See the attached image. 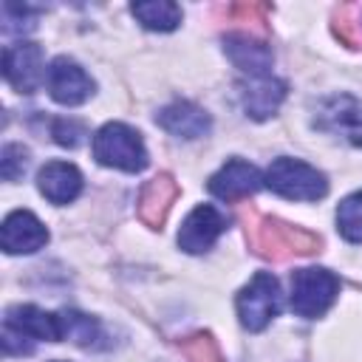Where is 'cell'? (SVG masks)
<instances>
[{
    "label": "cell",
    "mask_w": 362,
    "mask_h": 362,
    "mask_svg": "<svg viewBox=\"0 0 362 362\" xmlns=\"http://www.w3.org/2000/svg\"><path fill=\"white\" fill-rule=\"evenodd\" d=\"M337 226L342 232L345 240L351 243H362V189L348 195L339 206H337Z\"/></svg>",
    "instance_id": "20"
},
{
    "label": "cell",
    "mask_w": 362,
    "mask_h": 362,
    "mask_svg": "<svg viewBox=\"0 0 362 362\" xmlns=\"http://www.w3.org/2000/svg\"><path fill=\"white\" fill-rule=\"evenodd\" d=\"M59 328H62V339H71L76 345H90L99 337V322L82 311H59Z\"/></svg>",
    "instance_id": "19"
},
{
    "label": "cell",
    "mask_w": 362,
    "mask_h": 362,
    "mask_svg": "<svg viewBox=\"0 0 362 362\" xmlns=\"http://www.w3.org/2000/svg\"><path fill=\"white\" fill-rule=\"evenodd\" d=\"M263 184L288 201H320L328 192L325 175L300 158H274L263 175Z\"/></svg>",
    "instance_id": "3"
},
{
    "label": "cell",
    "mask_w": 362,
    "mask_h": 362,
    "mask_svg": "<svg viewBox=\"0 0 362 362\" xmlns=\"http://www.w3.org/2000/svg\"><path fill=\"white\" fill-rule=\"evenodd\" d=\"M3 351L11 354V356H23V354H31L34 351V339H28L23 331H17L14 325L3 322Z\"/></svg>",
    "instance_id": "24"
},
{
    "label": "cell",
    "mask_w": 362,
    "mask_h": 362,
    "mask_svg": "<svg viewBox=\"0 0 362 362\" xmlns=\"http://www.w3.org/2000/svg\"><path fill=\"white\" fill-rule=\"evenodd\" d=\"M178 348H181V354H184L189 362H226L223 354H221V348H218V342H215L212 334H206V331H198V334L184 337V339L178 342Z\"/></svg>",
    "instance_id": "21"
},
{
    "label": "cell",
    "mask_w": 362,
    "mask_h": 362,
    "mask_svg": "<svg viewBox=\"0 0 362 362\" xmlns=\"http://www.w3.org/2000/svg\"><path fill=\"white\" fill-rule=\"evenodd\" d=\"M317 127L345 139L354 147H362V102L339 93V96H328L320 102L317 107Z\"/></svg>",
    "instance_id": "6"
},
{
    "label": "cell",
    "mask_w": 362,
    "mask_h": 362,
    "mask_svg": "<svg viewBox=\"0 0 362 362\" xmlns=\"http://www.w3.org/2000/svg\"><path fill=\"white\" fill-rule=\"evenodd\" d=\"M252 246L266 260H288L320 252V238L303 226L277 218H263L252 226Z\"/></svg>",
    "instance_id": "1"
},
{
    "label": "cell",
    "mask_w": 362,
    "mask_h": 362,
    "mask_svg": "<svg viewBox=\"0 0 362 362\" xmlns=\"http://www.w3.org/2000/svg\"><path fill=\"white\" fill-rule=\"evenodd\" d=\"M28 167V150L23 144H6L0 156V173L6 181H17Z\"/></svg>",
    "instance_id": "22"
},
{
    "label": "cell",
    "mask_w": 362,
    "mask_h": 362,
    "mask_svg": "<svg viewBox=\"0 0 362 362\" xmlns=\"http://www.w3.org/2000/svg\"><path fill=\"white\" fill-rule=\"evenodd\" d=\"M226 226H229V218L218 206L201 204L184 218V223L178 229V246L189 255H201V252L212 249V243L226 232Z\"/></svg>",
    "instance_id": "8"
},
{
    "label": "cell",
    "mask_w": 362,
    "mask_h": 362,
    "mask_svg": "<svg viewBox=\"0 0 362 362\" xmlns=\"http://www.w3.org/2000/svg\"><path fill=\"white\" fill-rule=\"evenodd\" d=\"M51 136H54V141L62 144V147H76V144H82V139H85V127H82L79 122H74V119H54Z\"/></svg>",
    "instance_id": "23"
},
{
    "label": "cell",
    "mask_w": 362,
    "mask_h": 362,
    "mask_svg": "<svg viewBox=\"0 0 362 362\" xmlns=\"http://www.w3.org/2000/svg\"><path fill=\"white\" fill-rule=\"evenodd\" d=\"M339 291V280L328 269H297L291 272V308L300 317H322Z\"/></svg>",
    "instance_id": "5"
},
{
    "label": "cell",
    "mask_w": 362,
    "mask_h": 362,
    "mask_svg": "<svg viewBox=\"0 0 362 362\" xmlns=\"http://www.w3.org/2000/svg\"><path fill=\"white\" fill-rule=\"evenodd\" d=\"M8 325H14L17 331H23L28 339H48V342H59L62 339V328H59V314H48L37 305H14L6 311Z\"/></svg>",
    "instance_id": "17"
},
{
    "label": "cell",
    "mask_w": 362,
    "mask_h": 362,
    "mask_svg": "<svg viewBox=\"0 0 362 362\" xmlns=\"http://www.w3.org/2000/svg\"><path fill=\"white\" fill-rule=\"evenodd\" d=\"M37 187L51 204H71L82 192V173L68 161H51L40 170Z\"/></svg>",
    "instance_id": "16"
},
{
    "label": "cell",
    "mask_w": 362,
    "mask_h": 362,
    "mask_svg": "<svg viewBox=\"0 0 362 362\" xmlns=\"http://www.w3.org/2000/svg\"><path fill=\"white\" fill-rule=\"evenodd\" d=\"M156 122L170 133V136H178V139H198V136H206L212 122H209V113L192 102H173L167 107L158 110Z\"/></svg>",
    "instance_id": "15"
},
{
    "label": "cell",
    "mask_w": 362,
    "mask_h": 362,
    "mask_svg": "<svg viewBox=\"0 0 362 362\" xmlns=\"http://www.w3.org/2000/svg\"><path fill=\"white\" fill-rule=\"evenodd\" d=\"M54 362H59V359H54Z\"/></svg>",
    "instance_id": "25"
},
{
    "label": "cell",
    "mask_w": 362,
    "mask_h": 362,
    "mask_svg": "<svg viewBox=\"0 0 362 362\" xmlns=\"http://www.w3.org/2000/svg\"><path fill=\"white\" fill-rule=\"evenodd\" d=\"M48 93L57 105H82L90 93H93V79L82 71L79 62L68 59V57H57L48 68Z\"/></svg>",
    "instance_id": "9"
},
{
    "label": "cell",
    "mask_w": 362,
    "mask_h": 362,
    "mask_svg": "<svg viewBox=\"0 0 362 362\" xmlns=\"http://www.w3.org/2000/svg\"><path fill=\"white\" fill-rule=\"evenodd\" d=\"M260 187H263V175L257 173V167L240 158H229L209 178V192L221 201H238V198L255 195Z\"/></svg>",
    "instance_id": "11"
},
{
    "label": "cell",
    "mask_w": 362,
    "mask_h": 362,
    "mask_svg": "<svg viewBox=\"0 0 362 362\" xmlns=\"http://www.w3.org/2000/svg\"><path fill=\"white\" fill-rule=\"evenodd\" d=\"M133 17L150 28V31H173L181 23V6L170 0H150V3H133Z\"/></svg>",
    "instance_id": "18"
},
{
    "label": "cell",
    "mask_w": 362,
    "mask_h": 362,
    "mask_svg": "<svg viewBox=\"0 0 362 362\" xmlns=\"http://www.w3.org/2000/svg\"><path fill=\"white\" fill-rule=\"evenodd\" d=\"M286 96V85L280 79L269 76H249L246 82H240V105L246 110V116L252 119H269L277 113L280 102Z\"/></svg>",
    "instance_id": "14"
},
{
    "label": "cell",
    "mask_w": 362,
    "mask_h": 362,
    "mask_svg": "<svg viewBox=\"0 0 362 362\" xmlns=\"http://www.w3.org/2000/svg\"><path fill=\"white\" fill-rule=\"evenodd\" d=\"M175 198H178V184L173 175L161 173V175L150 178L139 192V218L150 229H161Z\"/></svg>",
    "instance_id": "13"
},
{
    "label": "cell",
    "mask_w": 362,
    "mask_h": 362,
    "mask_svg": "<svg viewBox=\"0 0 362 362\" xmlns=\"http://www.w3.org/2000/svg\"><path fill=\"white\" fill-rule=\"evenodd\" d=\"M93 156L105 167H116L124 173H141L147 167V147L141 136L122 124V122H107L105 127L96 130L93 136Z\"/></svg>",
    "instance_id": "2"
},
{
    "label": "cell",
    "mask_w": 362,
    "mask_h": 362,
    "mask_svg": "<svg viewBox=\"0 0 362 362\" xmlns=\"http://www.w3.org/2000/svg\"><path fill=\"white\" fill-rule=\"evenodd\" d=\"M223 51L226 57L235 62V68H240L249 76H269L272 68V48L257 40L255 34L246 31H232L223 37Z\"/></svg>",
    "instance_id": "12"
},
{
    "label": "cell",
    "mask_w": 362,
    "mask_h": 362,
    "mask_svg": "<svg viewBox=\"0 0 362 362\" xmlns=\"http://www.w3.org/2000/svg\"><path fill=\"white\" fill-rule=\"evenodd\" d=\"M0 243L8 255H31L48 243V229L42 226V221L34 212L17 209L3 221Z\"/></svg>",
    "instance_id": "10"
},
{
    "label": "cell",
    "mask_w": 362,
    "mask_h": 362,
    "mask_svg": "<svg viewBox=\"0 0 362 362\" xmlns=\"http://www.w3.org/2000/svg\"><path fill=\"white\" fill-rule=\"evenodd\" d=\"M3 76L20 93H34L48 76L42 65V48L37 42H14L3 51Z\"/></svg>",
    "instance_id": "7"
},
{
    "label": "cell",
    "mask_w": 362,
    "mask_h": 362,
    "mask_svg": "<svg viewBox=\"0 0 362 362\" xmlns=\"http://www.w3.org/2000/svg\"><path fill=\"white\" fill-rule=\"evenodd\" d=\"M280 305H283V294L272 272H257L235 300L240 325L249 331H263L280 314Z\"/></svg>",
    "instance_id": "4"
}]
</instances>
